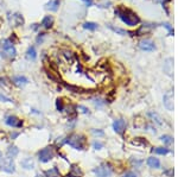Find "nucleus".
Returning a JSON list of instances; mask_svg holds the SVG:
<instances>
[{"instance_id": "nucleus-1", "label": "nucleus", "mask_w": 178, "mask_h": 177, "mask_svg": "<svg viewBox=\"0 0 178 177\" xmlns=\"http://www.w3.org/2000/svg\"><path fill=\"white\" fill-rule=\"evenodd\" d=\"M115 15L128 26H135V25H138L140 23V18L137 15V13H134L130 8H125L122 6H119L115 10Z\"/></svg>"}, {"instance_id": "nucleus-2", "label": "nucleus", "mask_w": 178, "mask_h": 177, "mask_svg": "<svg viewBox=\"0 0 178 177\" xmlns=\"http://www.w3.org/2000/svg\"><path fill=\"white\" fill-rule=\"evenodd\" d=\"M65 141L72 149H76V150H83L85 146V138L81 134H71Z\"/></svg>"}, {"instance_id": "nucleus-3", "label": "nucleus", "mask_w": 178, "mask_h": 177, "mask_svg": "<svg viewBox=\"0 0 178 177\" xmlns=\"http://www.w3.org/2000/svg\"><path fill=\"white\" fill-rule=\"evenodd\" d=\"M55 156V150L54 147H44V149H42L40 151L38 152V158L40 162L45 163V162H49V161H51L52 158H54Z\"/></svg>"}, {"instance_id": "nucleus-4", "label": "nucleus", "mask_w": 178, "mask_h": 177, "mask_svg": "<svg viewBox=\"0 0 178 177\" xmlns=\"http://www.w3.org/2000/svg\"><path fill=\"white\" fill-rule=\"evenodd\" d=\"M0 169L5 171V172H7V174H12L16 170V164H14L12 158L6 157V158L2 159V162L0 163Z\"/></svg>"}, {"instance_id": "nucleus-5", "label": "nucleus", "mask_w": 178, "mask_h": 177, "mask_svg": "<svg viewBox=\"0 0 178 177\" xmlns=\"http://www.w3.org/2000/svg\"><path fill=\"white\" fill-rule=\"evenodd\" d=\"M2 49H4V53L7 55L8 57H14L17 54V50L14 45H13V43L10 40V39H6L5 42H4V44H2Z\"/></svg>"}, {"instance_id": "nucleus-6", "label": "nucleus", "mask_w": 178, "mask_h": 177, "mask_svg": "<svg viewBox=\"0 0 178 177\" xmlns=\"http://www.w3.org/2000/svg\"><path fill=\"white\" fill-rule=\"evenodd\" d=\"M163 103L166 109L169 111H173V93L169 91L164 94V98H163Z\"/></svg>"}, {"instance_id": "nucleus-7", "label": "nucleus", "mask_w": 178, "mask_h": 177, "mask_svg": "<svg viewBox=\"0 0 178 177\" xmlns=\"http://www.w3.org/2000/svg\"><path fill=\"white\" fill-rule=\"evenodd\" d=\"M94 174L96 175V177H110L112 176V169L108 168L107 165H101L94 170Z\"/></svg>"}, {"instance_id": "nucleus-8", "label": "nucleus", "mask_w": 178, "mask_h": 177, "mask_svg": "<svg viewBox=\"0 0 178 177\" xmlns=\"http://www.w3.org/2000/svg\"><path fill=\"white\" fill-rule=\"evenodd\" d=\"M5 123L11 127H22L23 126V121L19 118H17L16 116H8L5 120Z\"/></svg>"}, {"instance_id": "nucleus-9", "label": "nucleus", "mask_w": 178, "mask_h": 177, "mask_svg": "<svg viewBox=\"0 0 178 177\" xmlns=\"http://www.w3.org/2000/svg\"><path fill=\"white\" fill-rule=\"evenodd\" d=\"M139 46L141 50H144V51H153L155 49V43L152 42V40H150V39H145V40H141L139 43Z\"/></svg>"}, {"instance_id": "nucleus-10", "label": "nucleus", "mask_w": 178, "mask_h": 177, "mask_svg": "<svg viewBox=\"0 0 178 177\" xmlns=\"http://www.w3.org/2000/svg\"><path fill=\"white\" fill-rule=\"evenodd\" d=\"M126 121H125L124 119H116L115 121L113 123V129H114V131L116 133H122L125 131V129H126Z\"/></svg>"}, {"instance_id": "nucleus-11", "label": "nucleus", "mask_w": 178, "mask_h": 177, "mask_svg": "<svg viewBox=\"0 0 178 177\" xmlns=\"http://www.w3.org/2000/svg\"><path fill=\"white\" fill-rule=\"evenodd\" d=\"M164 71L169 75V76H172L173 75V58H166L165 62H164V67H163Z\"/></svg>"}, {"instance_id": "nucleus-12", "label": "nucleus", "mask_w": 178, "mask_h": 177, "mask_svg": "<svg viewBox=\"0 0 178 177\" xmlns=\"http://www.w3.org/2000/svg\"><path fill=\"white\" fill-rule=\"evenodd\" d=\"M147 165H148L150 168H152V169H159V168H160V162H159V159L155 158V157H150V158L147 159Z\"/></svg>"}, {"instance_id": "nucleus-13", "label": "nucleus", "mask_w": 178, "mask_h": 177, "mask_svg": "<svg viewBox=\"0 0 178 177\" xmlns=\"http://www.w3.org/2000/svg\"><path fill=\"white\" fill-rule=\"evenodd\" d=\"M29 80L26 78L25 76H16L13 77V83L18 87H24L25 85H27Z\"/></svg>"}, {"instance_id": "nucleus-14", "label": "nucleus", "mask_w": 178, "mask_h": 177, "mask_svg": "<svg viewBox=\"0 0 178 177\" xmlns=\"http://www.w3.org/2000/svg\"><path fill=\"white\" fill-rule=\"evenodd\" d=\"M52 24H54V18L51 15H45L42 20V26L44 29H50L52 26Z\"/></svg>"}, {"instance_id": "nucleus-15", "label": "nucleus", "mask_w": 178, "mask_h": 177, "mask_svg": "<svg viewBox=\"0 0 178 177\" xmlns=\"http://www.w3.org/2000/svg\"><path fill=\"white\" fill-rule=\"evenodd\" d=\"M62 56L65 58V61L68 62V63H72L74 60H75V55L72 54L71 51H69V50H63Z\"/></svg>"}, {"instance_id": "nucleus-16", "label": "nucleus", "mask_w": 178, "mask_h": 177, "mask_svg": "<svg viewBox=\"0 0 178 177\" xmlns=\"http://www.w3.org/2000/svg\"><path fill=\"white\" fill-rule=\"evenodd\" d=\"M26 57H27V60H31V61H35V60H36L37 53H36L35 46H30V48L27 49V51H26Z\"/></svg>"}, {"instance_id": "nucleus-17", "label": "nucleus", "mask_w": 178, "mask_h": 177, "mask_svg": "<svg viewBox=\"0 0 178 177\" xmlns=\"http://www.w3.org/2000/svg\"><path fill=\"white\" fill-rule=\"evenodd\" d=\"M22 165H23V168H25V169L30 170L35 168V162H33L32 158H25L23 162H22Z\"/></svg>"}, {"instance_id": "nucleus-18", "label": "nucleus", "mask_w": 178, "mask_h": 177, "mask_svg": "<svg viewBox=\"0 0 178 177\" xmlns=\"http://www.w3.org/2000/svg\"><path fill=\"white\" fill-rule=\"evenodd\" d=\"M60 6V1L58 0H50L47 4V8L50 11H57V8Z\"/></svg>"}, {"instance_id": "nucleus-19", "label": "nucleus", "mask_w": 178, "mask_h": 177, "mask_svg": "<svg viewBox=\"0 0 178 177\" xmlns=\"http://www.w3.org/2000/svg\"><path fill=\"white\" fill-rule=\"evenodd\" d=\"M69 176H71V177H81V176H82V171H81V169H80L78 166H76V165H72V166H71V171H70Z\"/></svg>"}, {"instance_id": "nucleus-20", "label": "nucleus", "mask_w": 178, "mask_h": 177, "mask_svg": "<svg viewBox=\"0 0 178 177\" xmlns=\"http://www.w3.org/2000/svg\"><path fill=\"white\" fill-rule=\"evenodd\" d=\"M148 116H150L155 123L158 124V125H163V119L158 116L157 113H155V112H150V113H148Z\"/></svg>"}, {"instance_id": "nucleus-21", "label": "nucleus", "mask_w": 178, "mask_h": 177, "mask_svg": "<svg viewBox=\"0 0 178 177\" xmlns=\"http://www.w3.org/2000/svg\"><path fill=\"white\" fill-rule=\"evenodd\" d=\"M18 152H19V150H18V147L17 146H11V147H8V150H7V154L10 158L16 157L17 154H18Z\"/></svg>"}, {"instance_id": "nucleus-22", "label": "nucleus", "mask_w": 178, "mask_h": 177, "mask_svg": "<svg viewBox=\"0 0 178 177\" xmlns=\"http://www.w3.org/2000/svg\"><path fill=\"white\" fill-rule=\"evenodd\" d=\"M160 140H162L164 144H166V145H171L172 143H173V138L169 136V134H165V136H162L160 137Z\"/></svg>"}, {"instance_id": "nucleus-23", "label": "nucleus", "mask_w": 178, "mask_h": 177, "mask_svg": "<svg viewBox=\"0 0 178 177\" xmlns=\"http://www.w3.org/2000/svg\"><path fill=\"white\" fill-rule=\"evenodd\" d=\"M135 140H132V144L135 145V146H139V145H143V146H146L147 141L144 140V138H134Z\"/></svg>"}, {"instance_id": "nucleus-24", "label": "nucleus", "mask_w": 178, "mask_h": 177, "mask_svg": "<svg viewBox=\"0 0 178 177\" xmlns=\"http://www.w3.org/2000/svg\"><path fill=\"white\" fill-rule=\"evenodd\" d=\"M83 27L87 29V30L94 31V30H96V29H97V24L92 23V22H85V23L83 24Z\"/></svg>"}, {"instance_id": "nucleus-25", "label": "nucleus", "mask_w": 178, "mask_h": 177, "mask_svg": "<svg viewBox=\"0 0 178 177\" xmlns=\"http://www.w3.org/2000/svg\"><path fill=\"white\" fill-rule=\"evenodd\" d=\"M47 177H60V172L57 168H52V169L47 171Z\"/></svg>"}, {"instance_id": "nucleus-26", "label": "nucleus", "mask_w": 178, "mask_h": 177, "mask_svg": "<svg viewBox=\"0 0 178 177\" xmlns=\"http://www.w3.org/2000/svg\"><path fill=\"white\" fill-rule=\"evenodd\" d=\"M152 151L155 152V154H169V149H166V147H155Z\"/></svg>"}, {"instance_id": "nucleus-27", "label": "nucleus", "mask_w": 178, "mask_h": 177, "mask_svg": "<svg viewBox=\"0 0 178 177\" xmlns=\"http://www.w3.org/2000/svg\"><path fill=\"white\" fill-rule=\"evenodd\" d=\"M56 107H57L58 111H63L64 109V106H63V102L61 99H58V100L56 101Z\"/></svg>"}, {"instance_id": "nucleus-28", "label": "nucleus", "mask_w": 178, "mask_h": 177, "mask_svg": "<svg viewBox=\"0 0 178 177\" xmlns=\"http://www.w3.org/2000/svg\"><path fill=\"white\" fill-rule=\"evenodd\" d=\"M122 177H138V175L135 174V172H133V171H127V172H125Z\"/></svg>"}, {"instance_id": "nucleus-29", "label": "nucleus", "mask_w": 178, "mask_h": 177, "mask_svg": "<svg viewBox=\"0 0 178 177\" xmlns=\"http://www.w3.org/2000/svg\"><path fill=\"white\" fill-rule=\"evenodd\" d=\"M94 147H95L96 150H100V149L103 147V144L100 143V141H95V143H94Z\"/></svg>"}, {"instance_id": "nucleus-30", "label": "nucleus", "mask_w": 178, "mask_h": 177, "mask_svg": "<svg viewBox=\"0 0 178 177\" xmlns=\"http://www.w3.org/2000/svg\"><path fill=\"white\" fill-rule=\"evenodd\" d=\"M0 100L5 101V102H12V100H11V99H8V98L4 96V95H1V94H0Z\"/></svg>"}, {"instance_id": "nucleus-31", "label": "nucleus", "mask_w": 178, "mask_h": 177, "mask_svg": "<svg viewBox=\"0 0 178 177\" xmlns=\"http://www.w3.org/2000/svg\"><path fill=\"white\" fill-rule=\"evenodd\" d=\"M164 27H166L168 29V31L170 32V33H173V29L170 26V24H164Z\"/></svg>"}, {"instance_id": "nucleus-32", "label": "nucleus", "mask_w": 178, "mask_h": 177, "mask_svg": "<svg viewBox=\"0 0 178 177\" xmlns=\"http://www.w3.org/2000/svg\"><path fill=\"white\" fill-rule=\"evenodd\" d=\"M77 109H82V113H89V111L85 107H83V106H78Z\"/></svg>"}, {"instance_id": "nucleus-33", "label": "nucleus", "mask_w": 178, "mask_h": 177, "mask_svg": "<svg viewBox=\"0 0 178 177\" xmlns=\"http://www.w3.org/2000/svg\"><path fill=\"white\" fill-rule=\"evenodd\" d=\"M93 133L94 134H99V136H103V132L102 131H95V130H94Z\"/></svg>"}, {"instance_id": "nucleus-34", "label": "nucleus", "mask_w": 178, "mask_h": 177, "mask_svg": "<svg viewBox=\"0 0 178 177\" xmlns=\"http://www.w3.org/2000/svg\"><path fill=\"white\" fill-rule=\"evenodd\" d=\"M82 1H85V2H87L89 6H92V4H93V1L92 0H82Z\"/></svg>"}, {"instance_id": "nucleus-35", "label": "nucleus", "mask_w": 178, "mask_h": 177, "mask_svg": "<svg viewBox=\"0 0 178 177\" xmlns=\"http://www.w3.org/2000/svg\"><path fill=\"white\" fill-rule=\"evenodd\" d=\"M36 177H47V176H43V175H37Z\"/></svg>"}, {"instance_id": "nucleus-36", "label": "nucleus", "mask_w": 178, "mask_h": 177, "mask_svg": "<svg viewBox=\"0 0 178 177\" xmlns=\"http://www.w3.org/2000/svg\"><path fill=\"white\" fill-rule=\"evenodd\" d=\"M0 158H1V152H0Z\"/></svg>"}, {"instance_id": "nucleus-37", "label": "nucleus", "mask_w": 178, "mask_h": 177, "mask_svg": "<svg viewBox=\"0 0 178 177\" xmlns=\"http://www.w3.org/2000/svg\"><path fill=\"white\" fill-rule=\"evenodd\" d=\"M67 177H71V176H67Z\"/></svg>"}]
</instances>
